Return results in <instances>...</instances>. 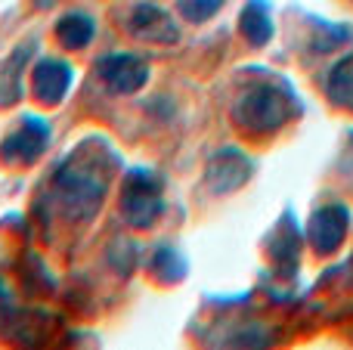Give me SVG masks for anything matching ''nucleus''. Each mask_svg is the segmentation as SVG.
Returning a JSON list of instances; mask_svg holds the SVG:
<instances>
[{
  "instance_id": "obj_4",
  "label": "nucleus",
  "mask_w": 353,
  "mask_h": 350,
  "mask_svg": "<svg viewBox=\"0 0 353 350\" xmlns=\"http://www.w3.org/2000/svg\"><path fill=\"white\" fill-rule=\"evenodd\" d=\"M350 229V211L344 205H323L310 214L304 229V239L310 242V248L319 254V258H329L341 248V242L347 239Z\"/></svg>"
},
{
  "instance_id": "obj_3",
  "label": "nucleus",
  "mask_w": 353,
  "mask_h": 350,
  "mask_svg": "<svg viewBox=\"0 0 353 350\" xmlns=\"http://www.w3.org/2000/svg\"><path fill=\"white\" fill-rule=\"evenodd\" d=\"M254 174V161L236 146H223L208 158L205 167V186L214 196H230L239 186H245Z\"/></svg>"
},
{
  "instance_id": "obj_11",
  "label": "nucleus",
  "mask_w": 353,
  "mask_h": 350,
  "mask_svg": "<svg viewBox=\"0 0 353 350\" xmlns=\"http://www.w3.org/2000/svg\"><path fill=\"white\" fill-rule=\"evenodd\" d=\"M97 34V22L87 12H65L56 22V41L65 50H84Z\"/></svg>"
},
{
  "instance_id": "obj_7",
  "label": "nucleus",
  "mask_w": 353,
  "mask_h": 350,
  "mask_svg": "<svg viewBox=\"0 0 353 350\" xmlns=\"http://www.w3.org/2000/svg\"><path fill=\"white\" fill-rule=\"evenodd\" d=\"M72 81H74V68L62 59H41L31 72V87H34V96L41 99L43 105H56L68 96L72 90Z\"/></svg>"
},
{
  "instance_id": "obj_6",
  "label": "nucleus",
  "mask_w": 353,
  "mask_h": 350,
  "mask_svg": "<svg viewBox=\"0 0 353 350\" xmlns=\"http://www.w3.org/2000/svg\"><path fill=\"white\" fill-rule=\"evenodd\" d=\"M97 78L112 93H137L149 81V65L134 53H105L97 62Z\"/></svg>"
},
{
  "instance_id": "obj_12",
  "label": "nucleus",
  "mask_w": 353,
  "mask_h": 350,
  "mask_svg": "<svg viewBox=\"0 0 353 350\" xmlns=\"http://www.w3.org/2000/svg\"><path fill=\"white\" fill-rule=\"evenodd\" d=\"M325 96L338 105V109L353 112V53H347L341 62H335L325 78Z\"/></svg>"
},
{
  "instance_id": "obj_2",
  "label": "nucleus",
  "mask_w": 353,
  "mask_h": 350,
  "mask_svg": "<svg viewBox=\"0 0 353 350\" xmlns=\"http://www.w3.org/2000/svg\"><path fill=\"white\" fill-rule=\"evenodd\" d=\"M165 202H161V180L146 167H134L124 177L121 189V214L130 227L143 229L149 223H155V217L161 214Z\"/></svg>"
},
{
  "instance_id": "obj_13",
  "label": "nucleus",
  "mask_w": 353,
  "mask_h": 350,
  "mask_svg": "<svg viewBox=\"0 0 353 350\" xmlns=\"http://www.w3.org/2000/svg\"><path fill=\"white\" fill-rule=\"evenodd\" d=\"M28 53H31V47L12 50V56L3 62V68H0V105H12L22 96V78H19V72H22Z\"/></svg>"
},
{
  "instance_id": "obj_10",
  "label": "nucleus",
  "mask_w": 353,
  "mask_h": 350,
  "mask_svg": "<svg viewBox=\"0 0 353 350\" xmlns=\"http://www.w3.org/2000/svg\"><path fill=\"white\" fill-rule=\"evenodd\" d=\"M239 31L251 47H263L273 37V10L267 0H248L239 16Z\"/></svg>"
},
{
  "instance_id": "obj_1",
  "label": "nucleus",
  "mask_w": 353,
  "mask_h": 350,
  "mask_svg": "<svg viewBox=\"0 0 353 350\" xmlns=\"http://www.w3.org/2000/svg\"><path fill=\"white\" fill-rule=\"evenodd\" d=\"M301 115V99L282 81H263L242 90L232 105V118L248 134H273Z\"/></svg>"
},
{
  "instance_id": "obj_8",
  "label": "nucleus",
  "mask_w": 353,
  "mask_h": 350,
  "mask_svg": "<svg viewBox=\"0 0 353 350\" xmlns=\"http://www.w3.org/2000/svg\"><path fill=\"white\" fill-rule=\"evenodd\" d=\"M56 189L65 196L74 211H93L99 208V198H103V180H97L90 171L65 165L56 174Z\"/></svg>"
},
{
  "instance_id": "obj_5",
  "label": "nucleus",
  "mask_w": 353,
  "mask_h": 350,
  "mask_svg": "<svg viewBox=\"0 0 353 350\" xmlns=\"http://www.w3.org/2000/svg\"><path fill=\"white\" fill-rule=\"evenodd\" d=\"M50 146V124L43 118L25 115L19 121V127L12 130L10 136L0 146V155H3L6 165H31L43 155V149Z\"/></svg>"
},
{
  "instance_id": "obj_9",
  "label": "nucleus",
  "mask_w": 353,
  "mask_h": 350,
  "mask_svg": "<svg viewBox=\"0 0 353 350\" xmlns=\"http://www.w3.org/2000/svg\"><path fill=\"white\" fill-rule=\"evenodd\" d=\"M128 28H130V34L140 37V41H159V43L176 41L174 19L168 16L165 10L152 6V3H140V6H137L134 16H130V22H128Z\"/></svg>"
},
{
  "instance_id": "obj_14",
  "label": "nucleus",
  "mask_w": 353,
  "mask_h": 350,
  "mask_svg": "<svg viewBox=\"0 0 353 350\" xmlns=\"http://www.w3.org/2000/svg\"><path fill=\"white\" fill-rule=\"evenodd\" d=\"M152 270H155V276L165 279V282H180V279L186 276V260H183V254L176 251V248L161 245L152 258Z\"/></svg>"
},
{
  "instance_id": "obj_15",
  "label": "nucleus",
  "mask_w": 353,
  "mask_h": 350,
  "mask_svg": "<svg viewBox=\"0 0 353 350\" xmlns=\"http://www.w3.org/2000/svg\"><path fill=\"white\" fill-rule=\"evenodd\" d=\"M223 3L226 0H180L176 10H180V16L189 19V22H208Z\"/></svg>"
}]
</instances>
